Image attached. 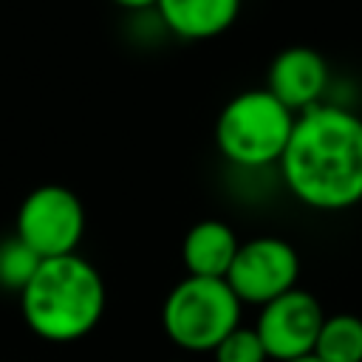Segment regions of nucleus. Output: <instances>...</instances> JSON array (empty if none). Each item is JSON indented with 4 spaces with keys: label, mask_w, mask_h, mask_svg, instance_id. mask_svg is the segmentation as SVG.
I'll use <instances>...</instances> for the list:
<instances>
[{
    "label": "nucleus",
    "mask_w": 362,
    "mask_h": 362,
    "mask_svg": "<svg viewBox=\"0 0 362 362\" xmlns=\"http://www.w3.org/2000/svg\"><path fill=\"white\" fill-rule=\"evenodd\" d=\"M291 198L317 212H345L362 204V116L322 102L297 113L277 161Z\"/></svg>",
    "instance_id": "1"
},
{
    "label": "nucleus",
    "mask_w": 362,
    "mask_h": 362,
    "mask_svg": "<svg viewBox=\"0 0 362 362\" xmlns=\"http://www.w3.org/2000/svg\"><path fill=\"white\" fill-rule=\"evenodd\" d=\"M105 280L82 255L48 257L20 291V311L31 334L45 342H76L105 314Z\"/></svg>",
    "instance_id": "2"
},
{
    "label": "nucleus",
    "mask_w": 362,
    "mask_h": 362,
    "mask_svg": "<svg viewBox=\"0 0 362 362\" xmlns=\"http://www.w3.org/2000/svg\"><path fill=\"white\" fill-rule=\"evenodd\" d=\"M294 113L277 102L266 88H252L232 96L215 119L218 153L240 170H263L280 161Z\"/></svg>",
    "instance_id": "3"
},
{
    "label": "nucleus",
    "mask_w": 362,
    "mask_h": 362,
    "mask_svg": "<svg viewBox=\"0 0 362 362\" xmlns=\"http://www.w3.org/2000/svg\"><path fill=\"white\" fill-rule=\"evenodd\" d=\"M243 303L218 277H181L161 305V328L181 351L204 354L240 325Z\"/></svg>",
    "instance_id": "4"
},
{
    "label": "nucleus",
    "mask_w": 362,
    "mask_h": 362,
    "mask_svg": "<svg viewBox=\"0 0 362 362\" xmlns=\"http://www.w3.org/2000/svg\"><path fill=\"white\" fill-rule=\"evenodd\" d=\"M14 235L40 260L74 255L85 235V206L62 184L34 187L17 209Z\"/></svg>",
    "instance_id": "5"
},
{
    "label": "nucleus",
    "mask_w": 362,
    "mask_h": 362,
    "mask_svg": "<svg viewBox=\"0 0 362 362\" xmlns=\"http://www.w3.org/2000/svg\"><path fill=\"white\" fill-rule=\"evenodd\" d=\"M300 280V255L297 249L277 235H257L240 240L238 255L226 272L229 288L243 305H266L274 297L297 288Z\"/></svg>",
    "instance_id": "6"
},
{
    "label": "nucleus",
    "mask_w": 362,
    "mask_h": 362,
    "mask_svg": "<svg viewBox=\"0 0 362 362\" xmlns=\"http://www.w3.org/2000/svg\"><path fill=\"white\" fill-rule=\"evenodd\" d=\"M325 311L320 300L305 288H291L272 303L260 305L255 331L272 362H288L314 354Z\"/></svg>",
    "instance_id": "7"
},
{
    "label": "nucleus",
    "mask_w": 362,
    "mask_h": 362,
    "mask_svg": "<svg viewBox=\"0 0 362 362\" xmlns=\"http://www.w3.org/2000/svg\"><path fill=\"white\" fill-rule=\"evenodd\" d=\"M331 85V68L325 57L308 45H288L274 54L266 71V90L283 102L294 116L322 105Z\"/></svg>",
    "instance_id": "8"
},
{
    "label": "nucleus",
    "mask_w": 362,
    "mask_h": 362,
    "mask_svg": "<svg viewBox=\"0 0 362 362\" xmlns=\"http://www.w3.org/2000/svg\"><path fill=\"white\" fill-rule=\"evenodd\" d=\"M238 235L226 221L204 218L192 223L181 240V260L189 277H218L226 280V272L238 255Z\"/></svg>",
    "instance_id": "9"
},
{
    "label": "nucleus",
    "mask_w": 362,
    "mask_h": 362,
    "mask_svg": "<svg viewBox=\"0 0 362 362\" xmlns=\"http://www.w3.org/2000/svg\"><path fill=\"white\" fill-rule=\"evenodd\" d=\"M164 28L181 40H212L232 28L240 0H156Z\"/></svg>",
    "instance_id": "10"
},
{
    "label": "nucleus",
    "mask_w": 362,
    "mask_h": 362,
    "mask_svg": "<svg viewBox=\"0 0 362 362\" xmlns=\"http://www.w3.org/2000/svg\"><path fill=\"white\" fill-rule=\"evenodd\" d=\"M314 356L320 362H362V317L348 311L325 314Z\"/></svg>",
    "instance_id": "11"
},
{
    "label": "nucleus",
    "mask_w": 362,
    "mask_h": 362,
    "mask_svg": "<svg viewBox=\"0 0 362 362\" xmlns=\"http://www.w3.org/2000/svg\"><path fill=\"white\" fill-rule=\"evenodd\" d=\"M40 263L42 260L17 235L6 238L0 243V286L20 294L25 288V283L34 277V272L40 269Z\"/></svg>",
    "instance_id": "12"
},
{
    "label": "nucleus",
    "mask_w": 362,
    "mask_h": 362,
    "mask_svg": "<svg viewBox=\"0 0 362 362\" xmlns=\"http://www.w3.org/2000/svg\"><path fill=\"white\" fill-rule=\"evenodd\" d=\"M212 359L215 362H269L255 325H243V322L212 348Z\"/></svg>",
    "instance_id": "13"
},
{
    "label": "nucleus",
    "mask_w": 362,
    "mask_h": 362,
    "mask_svg": "<svg viewBox=\"0 0 362 362\" xmlns=\"http://www.w3.org/2000/svg\"><path fill=\"white\" fill-rule=\"evenodd\" d=\"M127 11H141V8H156V0H110Z\"/></svg>",
    "instance_id": "14"
},
{
    "label": "nucleus",
    "mask_w": 362,
    "mask_h": 362,
    "mask_svg": "<svg viewBox=\"0 0 362 362\" xmlns=\"http://www.w3.org/2000/svg\"><path fill=\"white\" fill-rule=\"evenodd\" d=\"M288 362H320L314 354H308V356H300V359H288Z\"/></svg>",
    "instance_id": "15"
}]
</instances>
